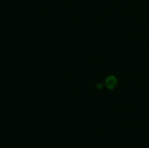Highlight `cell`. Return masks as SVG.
<instances>
[{
    "label": "cell",
    "instance_id": "obj_1",
    "mask_svg": "<svg viewBox=\"0 0 149 148\" xmlns=\"http://www.w3.org/2000/svg\"><path fill=\"white\" fill-rule=\"evenodd\" d=\"M117 84V78L114 75H109L105 80V86L109 89H113Z\"/></svg>",
    "mask_w": 149,
    "mask_h": 148
}]
</instances>
